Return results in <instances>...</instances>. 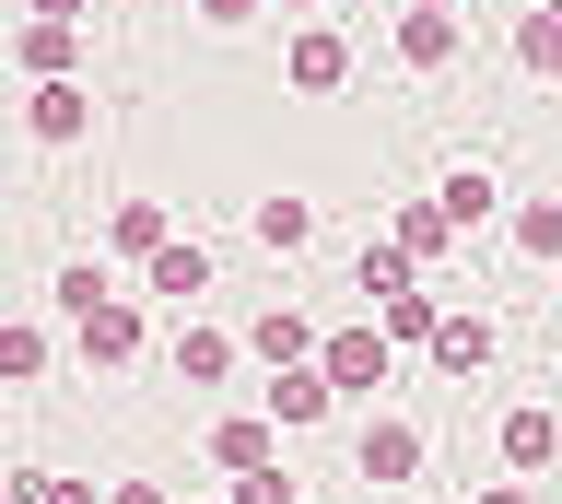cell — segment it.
I'll use <instances>...</instances> for the list:
<instances>
[{"mask_svg": "<svg viewBox=\"0 0 562 504\" xmlns=\"http://www.w3.org/2000/svg\"><path fill=\"white\" fill-rule=\"evenodd\" d=\"M422 458H434V434H422L411 411H363V434H351V481H375V493H411Z\"/></svg>", "mask_w": 562, "mask_h": 504, "instance_id": "6da1fadb", "label": "cell"}, {"mask_svg": "<svg viewBox=\"0 0 562 504\" xmlns=\"http://www.w3.org/2000/svg\"><path fill=\"white\" fill-rule=\"evenodd\" d=\"M316 376H328V399H375L386 388V376H398V352H386V340H375V317H363V328H316Z\"/></svg>", "mask_w": 562, "mask_h": 504, "instance_id": "7a4b0ae2", "label": "cell"}, {"mask_svg": "<svg viewBox=\"0 0 562 504\" xmlns=\"http://www.w3.org/2000/svg\"><path fill=\"white\" fill-rule=\"evenodd\" d=\"M140 340H153L140 293H94V305L70 317V352H82V363H105V376H117V363H140Z\"/></svg>", "mask_w": 562, "mask_h": 504, "instance_id": "3957f363", "label": "cell"}, {"mask_svg": "<svg viewBox=\"0 0 562 504\" xmlns=\"http://www.w3.org/2000/svg\"><path fill=\"white\" fill-rule=\"evenodd\" d=\"M281 82H293V94H340L351 82V36L328 24V12H305V24L281 36Z\"/></svg>", "mask_w": 562, "mask_h": 504, "instance_id": "277c9868", "label": "cell"}, {"mask_svg": "<svg viewBox=\"0 0 562 504\" xmlns=\"http://www.w3.org/2000/svg\"><path fill=\"white\" fill-rule=\"evenodd\" d=\"M492 458H504V481H539V469L562 458V411L551 399H516V411L492 423Z\"/></svg>", "mask_w": 562, "mask_h": 504, "instance_id": "5b68a950", "label": "cell"}, {"mask_svg": "<svg viewBox=\"0 0 562 504\" xmlns=\"http://www.w3.org/2000/svg\"><path fill=\"white\" fill-rule=\"evenodd\" d=\"M82 130H94V82H82V71H70V82H35V94H24V142H35V153H70Z\"/></svg>", "mask_w": 562, "mask_h": 504, "instance_id": "8992f818", "label": "cell"}, {"mask_svg": "<svg viewBox=\"0 0 562 504\" xmlns=\"http://www.w3.org/2000/svg\"><path fill=\"white\" fill-rule=\"evenodd\" d=\"M422 200H434V212H446V235H481V223H492V212H504V177H492L481 153H457L446 177L422 188Z\"/></svg>", "mask_w": 562, "mask_h": 504, "instance_id": "52a82bcc", "label": "cell"}, {"mask_svg": "<svg viewBox=\"0 0 562 504\" xmlns=\"http://www.w3.org/2000/svg\"><path fill=\"white\" fill-rule=\"evenodd\" d=\"M140 293H165L176 317H200V293H211V247H200V235H165V247L140 258Z\"/></svg>", "mask_w": 562, "mask_h": 504, "instance_id": "ba28073f", "label": "cell"}, {"mask_svg": "<svg viewBox=\"0 0 562 504\" xmlns=\"http://www.w3.org/2000/svg\"><path fill=\"white\" fill-rule=\"evenodd\" d=\"M328 411H340V399H328V376H316V363H281L270 388H258V423H270V434H316Z\"/></svg>", "mask_w": 562, "mask_h": 504, "instance_id": "9c48e42d", "label": "cell"}, {"mask_svg": "<svg viewBox=\"0 0 562 504\" xmlns=\"http://www.w3.org/2000/svg\"><path fill=\"white\" fill-rule=\"evenodd\" d=\"M422 352L446 363V376H481V363L504 352V328H492L481 305H446V317H434V340H422Z\"/></svg>", "mask_w": 562, "mask_h": 504, "instance_id": "30bf717a", "label": "cell"}, {"mask_svg": "<svg viewBox=\"0 0 562 504\" xmlns=\"http://www.w3.org/2000/svg\"><path fill=\"white\" fill-rule=\"evenodd\" d=\"M211 469H223V481H258V469H281V434L258 423V411H223V423H211Z\"/></svg>", "mask_w": 562, "mask_h": 504, "instance_id": "8fae6325", "label": "cell"}, {"mask_svg": "<svg viewBox=\"0 0 562 504\" xmlns=\"http://www.w3.org/2000/svg\"><path fill=\"white\" fill-rule=\"evenodd\" d=\"M12 71L24 82H70L82 71V24H35L24 12V24H12Z\"/></svg>", "mask_w": 562, "mask_h": 504, "instance_id": "7c38bea8", "label": "cell"}, {"mask_svg": "<svg viewBox=\"0 0 562 504\" xmlns=\"http://www.w3.org/2000/svg\"><path fill=\"white\" fill-rule=\"evenodd\" d=\"M235 352H258V363L281 376V363H305V352H316V317H305V305H258V317L235 328Z\"/></svg>", "mask_w": 562, "mask_h": 504, "instance_id": "4fadbf2b", "label": "cell"}, {"mask_svg": "<svg viewBox=\"0 0 562 504\" xmlns=\"http://www.w3.org/2000/svg\"><path fill=\"white\" fill-rule=\"evenodd\" d=\"M235 328H211V317H176V388H223L235 376Z\"/></svg>", "mask_w": 562, "mask_h": 504, "instance_id": "5bb4252c", "label": "cell"}, {"mask_svg": "<svg viewBox=\"0 0 562 504\" xmlns=\"http://www.w3.org/2000/svg\"><path fill=\"white\" fill-rule=\"evenodd\" d=\"M398 71H457V47H469V24H457V12H398Z\"/></svg>", "mask_w": 562, "mask_h": 504, "instance_id": "9a60e30c", "label": "cell"}, {"mask_svg": "<svg viewBox=\"0 0 562 504\" xmlns=\"http://www.w3.org/2000/svg\"><path fill=\"white\" fill-rule=\"evenodd\" d=\"M165 235H176V223H165V200H117V212H105V270H117V258L140 270V258L165 247Z\"/></svg>", "mask_w": 562, "mask_h": 504, "instance_id": "2e32d148", "label": "cell"}, {"mask_svg": "<svg viewBox=\"0 0 562 504\" xmlns=\"http://www.w3.org/2000/svg\"><path fill=\"white\" fill-rule=\"evenodd\" d=\"M246 235L270 258H305L316 247V200H246Z\"/></svg>", "mask_w": 562, "mask_h": 504, "instance_id": "e0dca14e", "label": "cell"}, {"mask_svg": "<svg viewBox=\"0 0 562 504\" xmlns=\"http://www.w3.org/2000/svg\"><path fill=\"white\" fill-rule=\"evenodd\" d=\"M434 317H446V293H386V305H375V340H386V352H422V340H434Z\"/></svg>", "mask_w": 562, "mask_h": 504, "instance_id": "ac0fdd59", "label": "cell"}, {"mask_svg": "<svg viewBox=\"0 0 562 504\" xmlns=\"http://www.w3.org/2000/svg\"><path fill=\"white\" fill-rule=\"evenodd\" d=\"M47 352H59V340H47V317H0V399L35 388V376H47Z\"/></svg>", "mask_w": 562, "mask_h": 504, "instance_id": "d6986e66", "label": "cell"}, {"mask_svg": "<svg viewBox=\"0 0 562 504\" xmlns=\"http://www.w3.org/2000/svg\"><path fill=\"white\" fill-rule=\"evenodd\" d=\"M386 247L411 258V270H434V258H446L457 235H446V212H434V200H398V212H386Z\"/></svg>", "mask_w": 562, "mask_h": 504, "instance_id": "ffe728a7", "label": "cell"}, {"mask_svg": "<svg viewBox=\"0 0 562 504\" xmlns=\"http://www.w3.org/2000/svg\"><path fill=\"white\" fill-rule=\"evenodd\" d=\"M504 59H516L527 82H562V24H551V12H539V0H527V12H516V36H504Z\"/></svg>", "mask_w": 562, "mask_h": 504, "instance_id": "44dd1931", "label": "cell"}, {"mask_svg": "<svg viewBox=\"0 0 562 504\" xmlns=\"http://www.w3.org/2000/svg\"><path fill=\"white\" fill-rule=\"evenodd\" d=\"M504 235H516V258L562 270V200H516V212H504Z\"/></svg>", "mask_w": 562, "mask_h": 504, "instance_id": "7402d4cb", "label": "cell"}, {"mask_svg": "<svg viewBox=\"0 0 562 504\" xmlns=\"http://www.w3.org/2000/svg\"><path fill=\"white\" fill-rule=\"evenodd\" d=\"M351 282H363V293H375V305H386V293H411L422 270H411V258H398V247H386V235H363V258H351Z\"/></svg>", "mask_w": 562, "mask_h": 504, "instance_id": "603a6c76", "label": "cell"}, {"mask_svg": "<svg viewBox=\"0 0 562 504\" xmlns=\"http://www.w3.org/2000/svg\"><path fill=\"white\" fill-rule=\"evenodd\" d=\"M94 293H117V270H105V258H59V282H47V305H59V317H82Z\"/></svg>", "mask_w": 562, "mask_h": 504, "instance_id": "cb8c5ba5", "label": "cell"}, {"mask_svg": "<svg viewBox=\"0 0 562 504\" xmlns=\"http://www.w3.org/2000/svg\"><path fill=\"white\" fill-rule=\"evenodd\" d=\"M105 481H70V469H12V504H94Z\"/></svg>", "mask_w": 562, "mask_h": 504, "instance_id": "d4e9b609", "label": "cell"}, {"mask_svg": "<svg viewBox=\"0 0 562 504\" xmlns=\"http://www.w3.org/2000/svg\"><path fill=\"white\" fill-rule=\"evenodd\" d=\"M188 12H200L211 36H235V24H258V12H270V0H188Z\"/></svg>", "mask_w": 562, "mask_h": 504, "instance_id": "484cf974", "label": "cell"}, {"mask_svg": "<svg viewBox=\"0 0 562 504\" xmlns=\"http://www.w3.org/2000/svg\"><path fill=\"white\" fill-rule=\"evenodd\" d=\"M94 504H176V493H165V481H105Z\"/></svg>", "mask_w": 562, "mask_h": 504, "instance_id": "4316f807", "label": "cell"}, {"mask_svg": "<svg viewBox=\"0 0 562 504\" xmlns=\"http://www.w3.org/2000/svg\"><path fill=\"white\" fill-rule=\"evenodd\" d=\"M35 24H82V12H94V0H24Z\"/></svg>", "mask_w": 562, "mask_h": 504, "instance_id": "83f0119b", "label": "cell"}, {"mask_svg": "<svg viewBox=\"0 0 562 504\" xmlns=\"http://www.w3.org/2000/svg\"><path fill=\"white\" fill-rule=\"evenodd\" d=\"M481 504H539V493H527V481H481Z\"/></svg>", "mask_w": 562, "mask_h": 504, "instance_id": "f1b7e54d", "label": "cell"}, {"mask_svg": "<svg viewBox=\"0 0 562 504\" xmlns=\"http://www.w3.org/2000/svg\"><path fill=\"white\" fill-rule=\"evenodd\" d=\"M281 12H328V0H281Z\"/></svg>", "mask_w": 562, "mask_h": 504, "instance_id": "f546056e", "label": "cell"}, {"mask_svg": "<svg viewBox=\"0 0 562 504\" xmlns=\"http://www.w3.org/2000/svg\"><path fill=\"white\" fill-rule=\"evenodd\" d=\"M411 12H457V0H411Z\"/></svg>", "mask_w": 562, "mask_h": 504, "instance_id": "4dcf8cb0", "label": "cell"}, {"mask_svg": "<svg viewBox=\"0 0 562 504\" xmlns=\"http://www.w3.org/2000/svg\"><path fill=\"white\" fill-rule=\"evenodd\" d=\"M539 12H551V24H562V0H539Z\"/></svg>", "mask_w": 562, "mask_h": 504, "instance_id": "1f68e13d", "label": "cell"}, {"mask_svg": "<svg viewBox=\"0 0 562 504\" xmlns=\"http://www.w3.org/2000/svg\"><path fill=\"white\" fill-rule=\"evenodd\" d=\"M200 504H235V493H200Z\"/></svg>", "mask_w": 562, "mask_h": 504, "instance_id": "d6a6232c", "label": "cell"}, {"mask_svg": "<svg viewBox=\"0 0 562 504\" xmlns=\"http://www.w3.org/2000/svg\"><path fill=\"white\" fill-rule=\"evenodd\" d=\"M0 504H12V481H0Z\"/></svg>", "mask_w": 562, "mask_h": 504, "instance_id": "836d02e7", "label": "cell"}]
</instances>
